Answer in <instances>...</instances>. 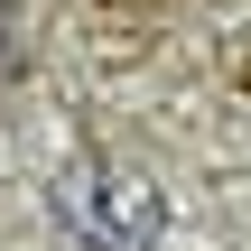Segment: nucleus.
<instances>
[{"label":"nucleus","mask_w":251,"mask_h":251,"mask_svg":"<svg viewBox=\"0 0 251 251\" xmlns=\"http://www.w3.org/2000/svg\"><path fill=\"white\" fill-rule=\"evenodd\" d=\"M56 205H65L75 242H102V251H149V233H158V196H149V177L102 168V158H75L65 186H56Z\"/></svg>","instance_id":"f257e3e1"}]
</instances>
